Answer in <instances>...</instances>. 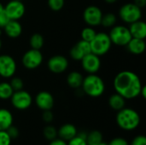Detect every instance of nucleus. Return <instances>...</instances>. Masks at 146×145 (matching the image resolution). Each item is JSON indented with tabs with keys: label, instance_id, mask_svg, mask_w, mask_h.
Returning <instances> with one entry per match:
<instances>
[{
	"label": "nucleus",
	"instance_id": "nucleus-1",
	"mask_svg": "<svg viewBox=\"0 0 146 145\" xmlns=\"http://www.w3.org/2000/svg\"><path fill=\"white\" fill-rule=\"evenodd\" d=\"M113 85L116 93L126 100H131L139 97L143 84L137 73L130 70H124L115 75Z\"/></svg>",
	"mask_w": 146,
	"mask_h": 145
},
{
	"label": "nucleus",
	"instance_id": "nucleus-2",
	"mask_svg": "<svg viewBox=\"0 0 146 145\" xmlns=\"http://www.w3.org/2000/svg\"><path fill=\"white\" fill-rule=\"evenodd\" d=\"M115 122L121 130L132 132L139 126L141 123V117L135 109L125 107L117 111Z\"/></svg>",
	"mask_w": 146,
	"mask_h": 145
},
{
	"label": "nucleus",
	"instance_id": "nucleus-3",
	"mask_svg": "<svg viewBox=\"0 0 146 145\" xmlns=\"http://www.w3.org/2000/svg\"><path fill=\"white\" fill-rule=\"evenodd\" d=\"M80 88L88 97L97 98L104 95L106 86L104 79L97 73H88L84 77Z\"/></svg>",
	"mask_w": 146,
	"mask_h": 145
},
{
	"label": "nucleus",
	"instance_id": "nucleus-4",
	"mask_svg": "<svg viewBox=\"0 0 146 145\" xmlns=\"http://www.w3.org/2000/svg\"><path fill=\"white\" fill-rule=\"evenodd\" d=\"M92 53L102 56L107 54L111 49L112 42L108 33L104 32H99L96 33L94 38L90 42Z\"/></svg>",
	"mask_w": 146,
	"mask_h": 145
},
{
	"label": "nucleus",
	"instance_id": "nucleus-5",
	"mask_svg": "<svg viewBox=\"0 0 146 145\" xmlns=\"http://www.w3.org/2000/svg\"><path fill=\"white\" fill-rule=\"evenodd\" d=\"M119 16L123 22L132 24L139 20H141L142 9L138 7L134 3H127L120 8Z\"/></svg>",
	"mask_w": 146,
	"mask_h": 145
},
{
	"label": "nucleus",
	"instance_id": "nucleus-6",
	"mask_svg": "<svg viewBox=\"0 0 146 145\" xmlns=\"http://www.w3.org/2000/svg\"><path fill=\"white\" fill-rule=\"evenodd\" d=\"M109 36L112 44L117 46H127L133 38L129 28L124 25H115L112 26Z\"/></svg>",
	"mask_w": 146,
	"mask_h": 145
},
{
	"label": "nucleus",
	"instance_id": "nucleus-7",
	"mask_svg": "<svg viewBox=\"0 0 146 145\" xmlns=\"http://www.w3.org/2000/svg\"><path fill=\"white\" fill-rule=\"evenodd\" d=\"M10 102L15 109L23 111L28 109L32 106L33 99L28 91L22 89L21 91H14L10 97Z\"/></svg>",
	"mask_w": 146,
	"mask_h": 145
},
{
	"label": "nucleus",
	"instance_id": "nucleus-8",
	"mask_svg": "<svg viewBox=\"0 0 146 145\" xmlns=\"http://www.w3.org/2000/svg\"><path fill=\"white\" fill-rule=\"evenodd\" d=\"M44 61L43 54L38 50L30 49L24 53L21 58V63L25 68L33 70L38 68Z\"/></svg>",
	"mask_w": 146,
	"mask_h": 145
},
{
	"label": "nucleus",
	"instance_id": "nucleus-9",
	"mask_svg": "<svg viewBox=\"0 0 146 145\" xmlns=\"http://www.w3.org/2000/svg\"><path fill=\"white\" fill-rule=\"evenodd\" d=\"M17 69L15 59L7 54L0 55V77L3 79L12 78Z\"/></svg>",
	"mask_w": 146,
	"mask_h": 145
},
{
	"label": "nucleus",
	"instance_id": "nucleus-10",
	"mask_svg": "<svg viewBox=\"0 0 146 145\" xmlns=\"http://www.w3.org/2000/svg\"><path fill=\"white\" fill-rule=\"evenodd\" d=\"M4 12L9 20L19 21L24 16L26 7L22 1L10 0L6 5H4Z\"/></svg>",
	"mask_w": 146,
	"mask_h": 145
},
{
	"label": "nucleus",
	"instance_id": "nucleus-11",
	"mask_svg": "<svg viewBox=\"0 0 146 145\" xmlns=\"http://www.w3.org/2000/svg\"><path fill=\"white\" fill-rule=\"evenodd\" d=\"M103 12L101 9L96 5H90L86 7L83 12L84 21L89 26H98L101 25Z\"/></svg>",
	"mask_w": 146,
	"mask_h": 145
},
{
	"label": "nucleus",
	"instance_id": "nucleus-12",
	"mask_svg": "<svg viewBox=\"0 0 146 145\" xmlns=\"http://www.w3.org/2000/svg\"><path fill=\"white\" fill-rule=\"evenodd\" d=\"M81 67L87 73H97L101 68V59L100 56L89 53L86 55L81 60Z\"/></svg>",
	"mask_w": 146,
	"mask_h": 145
},
{
	"label": "nucleus",
	"instance_id": "nucleus-13",
	"mask_svg": "<svg viewBox=\"0 0 146 145\" xmlns=\"http://www.w3.org/2000/svg\"><path fill=\"white\" fill-rule=\"evenodd\" d=\"M47 68L53 73H62L68 68V61L64 56L55 55L48 60Z\"/></svg>",
	"mask_w": 146,
	"mask_h": 145
},
{
	"label": "nucleus",
	"instance_id": "nucleus-14",
	"mask_svg": "<svg viewBox=\"0 0 146 145\" xmlns=\"http://www.w3.org/2000/svg\"><path fill=\"white\" fill-rule=\"evenodd\" d=\"M34 102L36 106L42 111L51 110L55 104V99L53 95L46 91H39L36 95Z\"/></svg>",
	"mask_w": 146,
	"mask_h": 145
},
{
	"label": "nucleus",
	"instance_id": "nucleus-15",
	"mask_svg": "<svg viewBox=\"0 0 146 145\" xmlns=\"http://www.w3.org/2000/svg\"><path fill=\"white\" fill-rule=\"evenodd\" d=\"M91 52L92 51H91L90 42L81 39L71 48L69 54H70V56L74 61H80L86 55Z\"/></svg>",
	"mask_w": 146,
	"mask_h": 145
},
{
	"label": "nucleus",
	"instance_id": "nucleus-16",
	"mask_svg": "<svg viewBox=\"0 0 146 145\" xmlns=\"http://www.w3.org/2000/svg\"><path fill=\"white\" fill-rule=\"evenodd\" d=\"M77 127L71 124V123H66L62 125L59 129L57 130V136L59 138L68 142L73 138H74L78 134Z\"/></svg>",
	"mask_w": 146,
	"mask_h": 145
},
{
	"label": "nucleus",
	"instance_id": "nucleus-17",
	"mask_svg": "<svg viewBox=\"0 0 146 145\" xmlns=\"http://www.w3.org/2000/svg\"><path fill=\"white\" fill-rule=\"evenodd\" d=\"M3 29L6 36L10 38H17L22 33L21 24L15 20H10Z\"/></svg>",
	"mask_w": 146,
	"mask_h": 145
},
{
	"label": "nucleus",
	"instance_id": "nucleus-18",
	"mask_svg": "<svg viewBox=\"0 0 146 145\" xmlns=\"http://www.w3.org/2000/svg\"><path fill=\"white\" fill-rule=\"evenodd\" d=\"M128 28L133 38L142 39H145L146 38V24L145 21L139 20L130 24V26Z\"/></svg>",
	"mask_w": 146,
	"mask_h": 145
},
{
	"label": "nucleus",
	"instance_id": "nucleus-19",
	"mask_svg": "<svg viewBox=\"0 0 146 145\" xmlns=\"http://www.w3.org/2000/svg\"><path fill=\"white\" fill-rule=\"evenodd\" d=\"M127 50L130 53L133 55H141L145 52L146 44L145 39L132 38L129 43L127 44Z\"/></svg>",
	"mask_w": 146,
	"mask_h": 145
},
{
	"label": "nucleus",
	"instance_id": "nucleus-20",
	"mask_svg": "<svg viewBox=\"0 0 146 145\" xmlns=\"http://www.w3.org/2000/svg\"><path fill=\"white\" fill-rule=\"evenodd\" d=\"M14 117L12 113L4 108L0 109V131H6L13 125Z\"/></svg>",
	"mask_w": 146,
	"mask_h": 145
},
{
	"label": "nucleus",
	"instance_id": "nucleus-21",
	"mask_svg": "<svg viewBox=\"0 0 146 145\" xmlns=\"http://www.w3.org/2000/svg\"><path fill=\"white\" fill-rule=\"evenodd\" d=\"M126 99L118 93H114L109 97V106L115 111H119L126 107Z\"/></svg>",
	"mask_w": 146,
	"mask_h": 145
},
{
	"label": "nucleus",
	"instance_id": "nucleus-22",
	"mask_svg": "<svg viewBox=\"0 0 146 145\" xmlns=\"http://www.w3.org/2000/svg\"><path fill=\"white\" fill-rule=\"evenodd\" d=\"M84 77L78 71H72L67 76V83L69 87L73 89H79L81 87Z\"/></svg>",
	"mask_w": 146,
	"mask_h": 145
},
{
	"label": "nucleus",
	"instance_id": "nucleus-23",
	"mask_svg": "<svg viewBox=\"0 0 146 145\" xmlns=\"http://www.w3.org/2000/svg\"><path fill=\"white\" fill-rule=\"evenodd\" d=\"M29 44L31 46V49H34V50H40L44 44V38L43 37L42 34L38 33V32H35L33 33L29 39Z\"/></svg>",
	"mask_w": 146,
	"mask_h": 145
},
{
	"label": "nucleus",
	"instance_id": "nucleus-24",
	"mask_svg": "<svg viewBox=\"0 0 146 145\" xmlns=\"http://www.w3.org/2000/svg\"><path fill=\"white\" fill-rule=\"evenodd\" d=\"M104 141L103 134L100 131L93 130L90 132H87L86 135V142L88 145H95Z\"/></svg>",
	"mask_w": 146,
	"mask_h": 145
},
{
	"label": "nucleus",
	"instance_id": "nucleus-25",
	"mask_svg": "<svg viewBox=\"0 0 146 145\" xmlns=\"http://www.w3.org/2000/svg\"><path fill=\"white\" fill-rule=\"evenodd\" d=\"M14 91L9 84V82H0V99L1 100H9L10 99Z\"/></svg>",
	"mask_w": 146,
	"mask_h": 145
},
{
	"label": "nucleus",
	"instance_id": "nucleus-26",
	"mask_svg": "<svg viewBox=\"0 0 146 145\" xmlns=\"http://www.w3.org/2000/svg\"><path fill=\"white\" fill-rule=\"evenodd\" d=\"M43 136L47 141H52L55 138H58L57 129L51 124H47L43 129Z\"/></svg>",
	"mask_w": 146,
	"mask_h": 145
},
{
	"label": "nucleus",
	"instance_id": "nucleus-27",
	"mask_svg": "<svg viewBox=\"0 0 146 145\" xmlns=\"http://www.w3.org/2000/svg\"><path fill=\"white\" fill-rule=\"evenodd\" d=\"M117 21V17L114 13L109 12L106 14H103L102 20H101V25L104 27H112L115 25Z\"/></svg>",
	"mask_w": 146,
	"mask_h": 145
},
{
	"label": "nucleus",
	"instance_id": "nucleus-28",
	"mask_svg": "<svg viewBox=\"0 0 146 145\" xmlns=\"http://www.w3.org/2000/svg\"><path fill=\"white\" fill-rule=\"evenodd\" d=\"M86 135L87 132H78V134L74 138L68 141L67 144L68 145H88L86 142Z\"/></svg>",
	"mask_w": 146,
	"mask_h": 145
},
{
	"label": "nucleus",
	"instance_id": "nucleus-29",
	"mask_svg": "<svg viewBox=\"0 0 146 145\" xmlns=\"http://www.w3.org/2000/svg\"><path fill=\"white\" fill-rule=\"evenodd\" d=\"M96 33H97V32L95 31V29L92 26H88L82 29L81 34H80L81 39L87 41V42H91L94 38V37L96 36Z\"/></svg>",
	"mask_w": 146,
	"mask_h": 145
},
{
	"label": "nucleus",
	"instance_id": "nucleus-30",
	"mask_svg": "<svg viewBox=\"0 0 146 145\" xmlns=\"http://www.w3.org/2000/svg\"><path fill=\"white\" fill-rule=\"evenodd\" d=\"M10 79H11V80H10L9 84H10V85H11V87H12V89H13L14 91H21V90L23 89V87H24V82H23V80L21 78L16 77V76H15V77L13 76Z\"/></svg>",
	"mask_w": 146,
	"mask_h": 145
},
{
	"label": "nucleus",
	"instance_id": "nucleus-31",
	"mask_svg": "<svg viewBox=\"0 0 146 145\" xmlns=\"http://www.w3.org/2000/svg\"><path fill=\"white\" fill-rule=\"evenodd\" d=\"M49 8L53 11H60L65 3V0H48L47 1Z\"/></svg>",
	"mask_w": 146,
	"mask_h": 145
},
{
	"label": "nucleus",
	"instance_id": "nucleus-32",
	"mask_svg": "<svg viewBox=\"0 0 146 145\" xmlns=\"http://www.w3.org/2000/svg\"><path fill=\"white\" fill-rule=\"evenodd\" d=\"M12 139L6 131H0V145H11Z\"/></svg>",
	"mask_w": 146,
	"mask_h": 145
},
{
	"label": "nucleus",
	"instance_id": "nucleus-33",
	"mask_svg": "<svg viewBox=\"0 0 146 145\" xmlns=\"http://www.w3.org/2000/svg\"><path fill=\"white\" fill-rule=\"evenodd\" d=\"M6 132H7V133L9 134V136L11 138L12 140L18 138V137H19V135H20V131H19L18 127L15 126H14V125L10 126L6 130Z\"/></svg>",
	"mask_w": 146,
	"mask_h": 145
},
{
	"label": "nucleus",
	"instance_id": "nucleus-34",
	"mask_svg": "<svg viewBox=\"0 0 146 145\" xmlns=\"http://www.w3.org/2000/svg\"><path fill=\"white\" fill-rule=\"evenodd\" d=\"M42 120L46 124H50L54 120V115L51 110H44L42 114Z\"/></svg>",
	"mask_w": 146,
	"mask_h": 145
},
{
	"label": "nucleus",
	"instance_id": "nucleus-35",
	"mask_svg": "<svg viewBox=\"0 0 146 145\" xmlns=\"http://www.w3.org/2000/svg\"><path fill=\"white\" fill-rule=\"evenodd\" d=\"M129 145H146V138L144 135H138L133 138Z\"/></svg>",
	"mask_w": 146,
	"mask_h": 145
},
{
	"label": "nucleus",
	"instance_id": "nucleus-36",
	"mask_svg": "<svg viewBox=\"0 0 146 145\" xmlns=\"http://www.w3.org/2000/svg\"><path fill=\"white\" fill-rule=\"evenodd\" d=\"M108 145H129L128 141L121 137H117L110 140Z\"/></svg>",
	"mask_w": 146,
	"mask_h": 145
},
{
	"label": "nucleus",
	"instance_id": "nucleus-37",
	"mask_svg": "<svg viewBox=\"0 0 146 145\" xmlns=\"http://www.w3.org/2000/svg\"><path fill=\"white\" fill-rule=\"evenodd\" d=\"M10 20H9V18L8 17V15H6V13L4 12V10L3 11H2V12H0V28H3L6 25H7V23Z\"/></svg>",
	"mask_w": 146,
	"mask_h": 145
},
{
	"label": "nucleus",
	"instance_id": "nucleus-38",
	"mask_svg": "<svg viewBox=\"0 0 146 145\" xmlns=\"http://www.w3.org/2000/svg\"><path fill=\"white\" fill-rule=\"evenodd\" d=\"M49 145H68V144H67L66 141H64V140H62V139H61L59 138H56L54 140L50 141Z\"/></svg>",
	"mask_w": 146,
	"mask_h": 145
},
{
	"label": "nucleus",
	"instance_id": "nucleus-39",
	"mask_svg": "<svg viewBox=\"0 0 146 145\" xmlns=\"http://www.w3.org/2000/svg\"><path fill=\"white\" fill-rule=\"evenodd\" d=\"M134 3L140 9H143L146 6V0H134Z\"/></svg>",
	"mask_w": 146,
	"mask_h": 145
},
{
	"label": "nucleus",
	"instance_id": "nucleus-40",
	"mask_svg": "<svg viewBox=\"0 0 146 145\" xmlns=\"http://www.w3.org/2000/svg\"><path fill=\"white\" fill-rule=\"evenodd\" d=\"M139 97H142L144 99H145L146 97V87L145 85L142 86L141 88V91H140V94H139Z\"/></svg>",
	"mask_w": 146,
	"mask_h": 145
},
{
	"label": "nucleus",
	"instance_id": "nucleus-41",
	"mask_svg": "<svg viewBox=\"0 0 146 145\" xmlns=\"http://www.w3.org/2000/svg\"><path fill=\"white\" fill-rule=\"evenodd\" d=\"M116 1L117 0H104V2L107 3H115Z\"/></svg>",
	"mask_w": 146,
	"mask_h": 145
},
{
	"label": "nucleus",
	"instance_id": "nucleus-42",
	"mask_svg": "<svg viewBox=\"0 0 146 145\" xmlns=\"http://www.w3.org/2000/svg\"><path fill=\"white\" fill-rule=\"evenodd\" d=\"M3 10H4V5L0 2V12H2Z\"/></svg>",
	"mask_w": 146,
	"mask_h": 145
},
{
	"label": "nucleus",
	"instance_id": "nucleus-43",
	"mask_svg": "<svg viewBox=\"0 0 146 145\" xmlns=\"http://www.w3.org/2000/svg\"><path fill=\"white\" fill-rule=\"evenodd\" d=\"M95 145H108V144H106L105 142H101V143H99V144H95Z\"/></svg>",
	"mask_w": 146,
	"mask_h": 145
},
{
	"label": "nucleus",
	"instance_id": "nucleus-44",
	"mask_svg": "<svg viewBox=\"0 0 146 145\" xmlns=\"http://www.w3.org/2000/svg\"><path fill=\"white\" fill-rule=\"evenodd\" d=\"M2 45H3V43H2V39H1V37H0V50L2 48Z\"/></svg>",
	"mask_w": 146,
	"mask_h": 145
},
{
	"label": "nucleus",
	"instance_id": "nucleus-45",
	"mask_svg": "<svg viewBox=\"0 0 146 145\" xmlns=\"http://www.w3.org/2000/svg\"><path fill=\"white\" fill-rule=\"evenodd\" d=\"M2 33H3V29H2V28H0V37H1Z\"/></svg>",
	"mask_w": 146,
	"mask_h": 145
},
{
	"label": "nucleus",
	"instance_id": "nucleus-46",
	"mask_svg": "<svg viewBox=\"0 0 146 145\" xmlns=\"http://www.w3.org/2000/svg\"><path fill=\"white\" fill-rule=\"evenodd\" d=\"M17 1H22V0H17Z\"/></svg>",
	"mask_w": 146,
	"mask_h": 145
}]
</instances>
